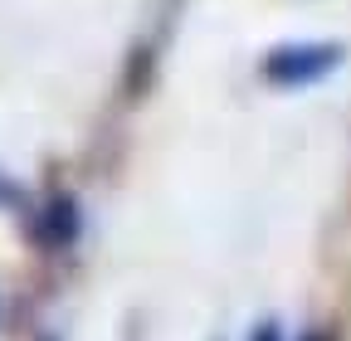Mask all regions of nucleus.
Returning <instances> with one entry per match:
<instances>
[{"instance_id": "obj_4", "label": "nucleus", "mask_w": 351, "mask_h": 341, "mask_svg": "<svg viewBox=\"0 0 351 341\" xmlns=\"http://www.w3.org/2000/svg\"><path fill=\"white\" fill-rule=\"evenodd\" d=\"M302 341H332V336L327 331H313V336H302Z\"/></svg>"}, {"instance_id": "obj_1", "label": "nucleus", "mask_w": 351, "mask_h": 341, "mask_svg": "<svg viewBox=\"0 0 351 341\" xmlns=\"http://www.w3.org/2000/svg\"><path fill=\"white\" fill-rule=\"evenodd\" d=\"M337 64H341L337 45H283V49H274L263 59V78L278 83V88H298V83L327 78Z\"/></svg>"}, {"instance_id": "obj_2", "label": "nucleus", "mask_w": 351, "mask_h": 341, "mask_svg": "<svg viewBox=\"0 0 351 341\" xmlns=\"http://www.w3.org/2000/svg\"><path fill=\"white\" fill-rule=\"evenodd\" d=\"M34 234H39V244H49V249H69L73 239H78V205L73 200H49L44 205V215L34 220Z\"/></svg>"}, {"instance_id": "obj_3", "label": "nucleus", "mask_w": 351, "mask_h": 341, "mask_svg": "<svg viewBox=\"0 0 351 341\" xmlns=\"http://www.w3.org/2000/svg\"><path fill=\"white\" fill-rule=\"evenodd\" d=\"M254 341H278V327H274V322H269V327H258V331H254Z\"/></svg>"}]
</instances>
